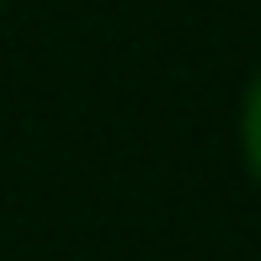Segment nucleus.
I'll list each match as a JSON object with an SVG mask.
<instances>
[{
	"mask_svg": "<svg viewBox=\"0 0 261 261\" xmlns=\"http://www.w3.org/2000/svg\"><path fill=\"white\" fill-rule=\"evenodd\" d=\"M240 134H245V160H251V171H256V181H261V75L251 80V96H245V123H240Z\"/></svg>",
	"mask_w": 261,
	"mask_h": 261,
	"instance_id": "obj_1",
	"label": "nucleus"
}]
</instances>
